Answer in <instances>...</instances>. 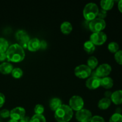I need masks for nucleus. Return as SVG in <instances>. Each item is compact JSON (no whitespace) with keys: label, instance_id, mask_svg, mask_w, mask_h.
Listing matches in <instances>:
<instances>
[{"label":"nucleus","instance_id":"obj_20","mask_svg":"<svg viewBox=\"0 0 122 122\" xmlns=\"http://www.w3.org/2000/svg\"><path fill=\"white\" fill-rule=\"evenodd\" d=\"M114 1L113 0H102L100 2L101 9L108 11L112 9L114 6Z\"/></svg>","mask_w":122,"mask_h":122},{"label":"nucleus","instance_id":"obj_29","mask_svg":"<svg viewBox=\"0 0 122 122\" xmlns=\"http://www.w3.org/2000/svg\"><path fill=\"white\" fill-rule=\"evenodd\" d=\"M34 112L35 114H42L44 112V107L42 104H36L35 107Z\"/></svg>","mask_w":122,"mask_h":122},{"label":"nucleus","instance_id":"obj_6","mask_svg":"<svg viewBox=\"0 0 122 122\" xmlns=\"http://www.w3.org/2000/svg\"><path fill=\"white\" fill-rule=\"evenodd\" d=\"M92 70L85 64L77 66L75 69V74L77 77L81 79H85L91 75Z\"/></svg>","mask_w":122,"mask_h":122},{"label":"nucleus","instance_id":"obj_32","mask_svg":"<svg viewBox=\"0 0 122 122\" xmlns=\"http://www.w3.org/2000/svg\"><path fill=\"white\" fill-rule=\"evenodd\" d=\"M10 112L7 109H3L0 112V116L3 118H7L10 116Z\"/></svg>","mask_w":122,"mask_h":122},{"label":"nucleus","instance_id":"obj_22","mask_svg":"<svg viewBox=\"0 0 122 122\" xmlns=\"http://www.w3.org/2000/svg\"><path fill=\"white\" fill-rule=\"evenodd\" d=\"M87 64H88L87 66L92 70V69H94L96 68V67L98 66V61L96 57H94V56H92L88 59Z\"/></svg>","mask_w":122,"mask_h":122},{"label":"nucleus","instance_id":"obj_12","mask_svg":"<svg viewBox=\"0 0 122 122\" xmlns=\"http://www.w3.org/2000/svg\"><path fill=\"white\" fill-rule=\"evenodd\" d=\"M101 78L97 76H91L86 81V86L90 89H95L100 86Z\"/></svg>","mask_w":122,"mask_h":122},{"label":"nucleus","instance_id":"obj_18","mask_svg":"<svg viewBox=\"0 0 122 122\" xmlns=\"http://www.w3.org/2000/svg\"><path fill=\"white\" fill-rule=\"evenodd\" d=\"M61 105L62 101L58 98H54L50 101V107L52 111H56Z\"/></svg>","mask_w":122,"mask_h":122},{"label":"nucleus","instance_id":"obj_10","mask_svg":"<svg viewBox=\"0 0 122 122\" xmlns=\"http://www.w3.org/2000/svg\"><path fill=\"white\" fill-rule=\"evenodd\" d=\"M92 117L91 112L85 108H82L76 113V119L79 122H90Z\"/></svg>","mask_w":122,"mask_h":122},{"label":"nucleus","instance_id":"obj_31","mask_svg":"<svg viewBox=\"0 0 122 122\" xmlns=\"http://www.w3.org/2000/svg\"><path fill=\"white\" fill-rule=\"evenodd\" d=\"M99 18V19H103L107 16V11L106 10H104L101 9V10H99V11H98V14L97 15Z\"/></svg>","mask_w":122,"mask_h":122},{"label":"nucleus","instance_id":"obj_24","mask_svg":"<svg viewBox=\"0 0 122 122\" xmlns=\"http://www.w3.org/2000/svg\"><path fill=\"white\" fill-rule=\"evenodd\" d=\"M108 49L112 53H116L119 51V45L116 42H111L108 44Z\"/></svg>","mask_w":122,"mask_h":122},{"label":"nucleus","instance_id":"obj_9","mask_svg":"<svg viewBox=\"0 0 122 122\" xmlns=\"http://www.w3.org/2000/svg\"><path fill=\"white\" fill-rule=\"evenodd\" d=\"M107 35L104 32H98L92 33L90 36V41L97 45H102L107 41Z\"/></svg>","mask_w":122,"mask_h":122},{"label":"nucleus","instance_id":"obj_7","mask_svg":"<svg viewBox=\"0 0 122 122\" xmlns=\"http://www.w3.org/2000/svg\"><path fill=\"white\" fill-rule=\"evenodd\" d=\"M69 106L73 110L79 111L84 106V101L82 97L78 95H74L69 100Z\"/></svg>","mask_w":122,"mask_h":122},{"label":"nucleus","instance_id":"obj_21","mask_svg":"<svg viewBox=\"0 0 122 122\" xmlns=\"http://www.w3.org/2000/svg\"><path fill=\"white\" fill-rule=\"evenodd\" d=\"M83 48L88 53L92 54L95 50V46L90 40L87 41L84 43Z\"/></svg>","mask_w":122,"mask_h":122},{"label":"nucleus","instance_id":"obj_2","mask_svg":"<svg viewBox=\"0 0 122 122\" xmlns=\"http://www.w3.org/2000/svg\"><path fill=\"white\" fill-rule=\"evenodd\" d=\"M73 116V110L68 105L62 104L55 111V119L58 122H69L72 119Z\"/></svg>","mask_w":122,"mask_h":122},{"label":"nucleus","instance_id":"obj_30","mask_svg":"<svg viewBox=\"0 0 122 122\" xmlns=\"http://www.w3.org/2000/svg\"><path fill=\"white\" fill-rule=\"evenodd\" d=\"M90 122H105V120L102 117L100 116H92Z\"/></svg>","mask_w":122,"mask_h":122},{"label":"nucleus","instance_id":"obj_33","mask_svg":"<svg viewBox=\"0 0 122 122\" xmlns=\"http://www.w3.org/2000/svg\"><path fill=\"white\" fill-rule=\"evenodd\" d=\"M5 100V98L4 95L2 93L0 92V108L4 105Z\"/></svg>","mask_w":122,"mask_h":122},{"label":"nucleus","instance_id":"obj_11","mask_svg":"<svg viewBox=\"0 0 122 122\" xmlns=\"http://www.w3.org/2000/svg\"><path fill=\"white\" fill-rule=\"evenodd\" d=\"M25 113L26 111L25 108L21 107H17L11 110L10 117H11V119L18 121L25 116Z\"/></svg>","mask_w":122,"mask_h":122},{"label":"nucleus","instance_id":"obj_28","mask_svg":"<svg viewBox=\"0 0 122 122\" xmlns=\"http://www.w3.org/2000/svg\"><path fill=\"white\" fill-rule=\"evenodd\" d=\"M114 58L118 64L122 65V50H119L114 54Z\"/></svg>","mask_w":122,"mask_h":122},{"label":"nucleus","instance_id":"obj_15","mask_svg":"<svg viewBox=\"0 0 122 122\" xmlns=\"http://www.w3.org/2000/svg\"><path fill=\"white\" fill-rule=\"evenodd\" d=\"M113 85H114V82L110 77L107 76V77L101 78L100 86H102L103 88H106V89H110L113 87Z\"/></svg>","mask_w":122,"mask_h":122},{"label":"nucleus","instance_id":"obj_3","mask_svg":"<svg viewBox=\"0 0 122 122\" xmlns=\"http://www.w3.org/2000/svg\"><path fill=\"white\" fill-rule=\"evenodd\" d=\"M99 8L97 5L94 2L88 3L83 8V17L87 21H91L97 17Z\"/></svg>","mask_w":122,"mask_h":122},{"label":"nucleus","instance_id":"obj_17","mask_svg":"<svg viewBox=\"0 0 122 122\" xmlns=\"http://www.w3.org/2000/svg\"><path fill=\"white\" fill-rule=\"evenodd\" d=\"M60 29L62 33L66 35H68L72 30V25H71V23H70L69 21H64L61 25Z\"/></svg>","mask_w":122,"mask_h":122},{"label":"nucleus","instance_id":"obj_40","mask_svg":"<svg viewBox=\"0 0 122 122\" xmlns=\"http://www.w3.org/2000/svg\"></svg>","mask_w":122,"mask_h":122},{"label":"nucleus","instance_id":"obj_19","mask_svg":"<svg viewBox=\"0 0 122 122\" xmlns=\"http://www.w3.org/2000/svg\"><path fill=\"white\" fill-rule=\"evenodd\" d=\"M111 100L107 98H103L99 101L98 106L101 110H106L110 106Z\"/></svg>","mask_w":122,"mask_h":122},{"label":"nucleus","instance_id":"obj_36","mask_svg":"<svg viewBox=\"0 0 122 122\" xmlns=\"http://www.w3.org/2000/svg\"><path fill=\"white\" fill-rule=\"evenodd\" d=\"M30 119L29 117L25 116L20 120L19 122H30Z\"/></svg>","mask_w":122,"mask_h":122},{"label":"nucleus","instance_id":"obj_4","mask_svg":"<svg viewBox=\"0 0 122 122\" xmlns=\"http://www.w3.org/2000/svg\"><path fill=\"white\" fill-rule=\"evenodd\" d=\"M112 70V67L110 64L106 63L102 64L98 67L95 71L91 73L92 76H97L100 78L107 77L110 74Z\"/></svg>","mask_w":122,"mask_h":122},{"label":"nucleus","instance_id":"obj_8","mask_svg":"<svg viewBox=\"0 0 122 122\" xmlns=\"http://www.w3.org/2000/svg\"><path fill=\"white\" fill-rule=\"evenodd\" d=\"M15 39L23 48L27 47V44L30 41V37L27 32L24 30H19L15 33Z\"/></svg>","mask_w":122,"mask_h":122},{"label":"nucleus","instance_id":"obj_25","mask_svg":"<svg viewBox=\"0 0 122 122\" xmlns=\"http://www.w3.org/2000/svg\"><path fill=\"white\" fill-rule=\"evenodd\" d=\"M30 122H46V119L42 114H35L30 119Z\"/></svg>","mask_w":122,"mask_h":122},{"label":"nucleus","instance_id":"obj_16","mask_svg":"<svg viewBox=\"0 0 122 122\" xmlns=\"http://www.w3.org/2000/svg\"><path fill=\"white\" fill-rule=\"evenodd\" d=\"M13 66L11 63L4 62L0 64V72L3 74H9L12 72Z\"/></svg>","mask_w":122,"mask_h":122},{"label":"nucleus","instance_id":"obj_27","mask_svg":"<svg viewBox=\"0 0 122 122\" xmlns=\"http://www.w3.org/2000/svg\"><path fill=\"white\" fill-rule=\"evenodd\" d=\"M109 122H122V115L115 113L110 117Z\"/></svg>","mask_w":122,"mask_h":122},{"label":"nucleus","instance_id":"obj_38","mask_svg":"<svg viewBox=\"0 0 122 122\" xmlns=\"http://www.w3.org/2000/svg\"><path fill=\"white\" fill-rule=\"evenodd\" d=\"M118 8H119V11H120L121 13H122V0L119 1V3H118Z\"/></svg>","mask_w":122,"mask_h":122},{"label":"nucleus","instance_id":"obj_35","mask_svg":"<svg viewBox=\"0 0 122 122\" xmlns=\"http://www.w3.org/2000/svg\"><path fill=\"white\" fill-rule=\"evenodd\" d=\"M7 58L5 52H0V61L5 60Z\"/></svg>","mask_w":122,"mask_h":122},{"label":"nucleus","instance_id":"obj_13","mask_svg":"<svg viewBox=\"0 0 122 122\" xmlns=\"http://www.w3.org/2000/svg\"><path fill=\"white\" fill-rule=\"evenodd\" d=\"M40 42L39 39L38 38H32L29 41L27 48L29 51L33 52L38 51L39 49H40Z\"/></svg>","mask_w":122,"mask_h":122},{"label":"nucleus","instance_id":"obj_26","mask_svg":"<svg viewBox=\"0 0 122 122\" xmlns=\"http://www.w3.org/2000/svg\"><path fill=\"white\" fill-rule=\"evenodd\" d=\"M23 70L20 68H14L12 71L11 74L13 77L16 79H19L23 76Z\"/></svg>","mask_w":122,"mask_h":122},{"label":"nucleus","instance_id":"obj_14","mask_svg":"<svg viewBox=\"0 0 122 122\" xmlns=\"http://www.w3.org/2000/svg\"><path fill=\"white\" fill-rule=\"evenodd\" d=\"M111 101L116 105L122 104V90H117L112 93L111 96Z\"/></svg>","mask_w":122,"mask_h":122},{"label":"nucleus","instance_id":"obj_39","mask_svg":"<svg viewBox=\"0 0 122 122\" xmlns=\"http://www.w3.org/2000/svg\"><path fill=\"white\" fill-rule=\"evenodd\" d=\"M8 122H19L17 121V120H13V119H10V120Z\"/></svg>","mask_w":122,"mask_h":122},{"label":"nucleus","instance_id":"obj_34","mask_svg":"<svg viewBox=\"0 0 122 122\" xmlns=\"http://www.w3.org/2000/svg\"><path fill=\"white\" fill-rule=\"evenodd\" d=\"M46 46H47L46 42L44 40H42L40 42V48H41L42 50H45Z\"/></svg>","mask_w":122,"mask_h":122},{"label":"nucleus","instance_id":"obj_37","mask_svg":"<svg viewBox=\"0 0 122 122\" xmlns=\"http://www.w3.org/2000/svg\"><path fill=\"white\" fill-rule=\"evenodd\" d=\"M112 93L110 91H106V92H105L104 95L106 96V98H110L111 97V96H112Z\"/></svg>","mask_w":122,"mask_h":122},{"label":"nucleus","instance_id":"obj_5","mask_svg":"<svg viewBox=\"0 0 122 122\" xmlns=\"http://www.w3.org/2000/svg\"><path fill=\"white\" fill-rule=\"evenodd\" d=\"M106 26V23L103 19L95 18L89 23V28L93 33L102 32Z\"/></svg>","mask_w":122,"mask_h":122},{"label":"nucleus","instance_id":"obj_23","mask_svg":"<svg viewBox=\"0 0 122 122\" xmlns=\"http://www.w3.org/2000/svg\"><path fill=\"white\" fill-rule=\"evenodd\" d=\"M8 48V42L4 38H0V52H5Z\"/></svg>","mask_w":122,"mask_h":122},{"label":"nucleus","instance_id":"obj_1","mask_svg":"<svg viewBox=\"0 0 122 122\" xmlns=\"http://www.w3.org/2000/svg\"><path fill=\"white\" fill-rule=\"evenodd\" d=\"M6 56L10 61L19 63L23 60L25 57V52L21 45L14 44L8 47L6 51Z\"/></svg>","mask_w":122,"mask_h":122}]
</instances>
